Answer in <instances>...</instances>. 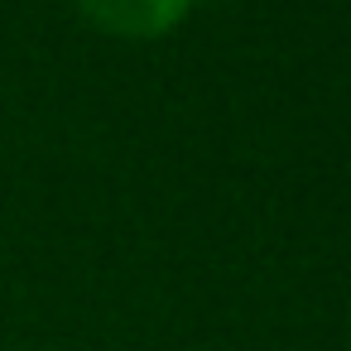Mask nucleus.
Returning <instances> with one entry per match:
<instances>
[{
    "mask_svg": "<svg viewBox=\"0 0 351 351\" xmlns=\"http://www.w3.org/2000/svg\"><path fill=\"white\" fill-rule=\"evenodd\" d=\"M77 10L87 25H97L111 39L149 44V39L173 34L188 20L193 0H77Z\"/></svg>",
    "mask_w": 351,
    "mask_h": 351,
    "instance_id": "nucleus-1",
    "label": "nucleus"
}]
</instances>
